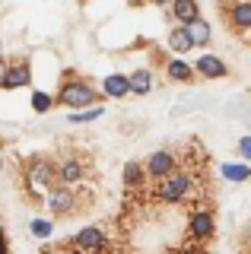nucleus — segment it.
I'll use <instances>...</instances> for the list:
<instances>
[{
  "instance_id": "obj_1",
  "label": "nucleus",
  "mask_w": 251,
  "mask_h": 254,
  "mask_svg": "<svg viewBox=\"0 0 251 254\" xmlns=\"http://www.w3.org/2000/svg\"><path fill=\"white\" fill-rule=\"evenodd\" d=\"M58 102L67 105L70 111H83V108H96L99 92L92 89L89 83H83V79H67V83L61 86V92H58Z\"/></svg>"
},
{
  "instance_id": "obj_2",
  "label": "nucleus",
  "mask_w": 251,
  "mask_h": 254,
  "mask_svg": "<svg viewBox=\"0 0 251 254\" xmlns=\"http://www.w3.org/2000/svg\"><path fill=\"white\" fill-rule=\"evenodd\" d=\"M194 188V175L191 172H172L169 178L159 181V188H156V197H159L162 203H182L188 194H191Z\"/></svg>"
},
{
  "instance_id": "obj_3",
  "label": "nucleus",
  "mask_w": 251,
  "mask_h": 254,
  "mask_svg": "<svg viewBox=\"0 0 251 254\" xmlns=\"http://www.w3.org/2000/svg\"><path fill=\"white\" fill-rule=\"evenodd\" d=\"M26 181H29V188H35V190L54 188V181H61L58 178V165H54L51 159H45V156L29 159L26 162Z\"/></svg>"
},
{
  "instance_id": "obj_4",
  "label": "nucleus",
  "mask_w": 251,
  "mask_h": 254,
  "mask_svg": "<svg viewBox=\"0 0 251 254\" xmlns=\"http://www.w3.org/2000/svg\"><path fill=\"white\" fill-rule=\"evenodd\" d=\"M45 206H48L54 216H70V213L80 206V200H76V194L70 190V185H54V188H48V194H45Z\"/></svg>"
},
{
  "instance_id": "obj_5",
  "label": "nucleus",
  "mask_w": 251,
  "mask_h": 254,
  "mask_svg": "<svg viewBox=\"0 0 251 254\" xmlns=\"http://www.w3.org/2000/svg\"><path fill=\"white\" fill-rule=\"evenodd\" d=\"M216 232V219L210 210H197L191 219H188V235L194 238V242H207V238H213Z\"/></svg>"
},
{
  "instance_id": "obj_6",
  "label": "nucleus",
  "mask_w": 251,
  "mask_h": 254,
  "mask_svg": "<svg viewBox=\"0 0 251 254\" xmlns=\"http://www.w3.org/2000/svg\"><path fill=\"white\" fill-rule=\"evenodd\" d=\"M175 153H169V149H156V153H150V159H146V172H150V178H169L172 172H175Z\"/></svg>"
},
{
  "instance_id": "obj_7",
  "label": "nucleus",
  "mask_w": 251,
  "mask_h": 254,
  "mask_svg": "<svg viewBox=\"0 0 251 254\" xmlns=\"http://www.w3.org/2000/svg\"><path fill=\"white\" fill-rule=\"evenodd\" d=\"M73 245H76V248H83V251L102 254V248H105V229L86 226V229H80V232L73 235Z\"/></svg>"
},
{
  "instance_id": "obj_8",
  "label": "nucleus",
  "mask_w": 251,
  "mask_h": 254,
  "mask_svg": "<svg viewBox=\"0 0 251 254\" xmlns=\"http://www.w3.org/2000/svg\"><path fill=\"white\" fill-rule=\"evenodd\" d=\"M29 79H32V67L26 61H19V64H10V70H6L0 86L3 89H22V86H29Z\"/></svg>"
},
{
  "instance_id": "obj_9",
  "label": "nucleus",
  "mask_w": 251,
  "mask_h": 254,
  "mask_svg": "<svg viewBox=\"0 0 251 254\" xmlns=\"http://www.w3.org/2000/svg\"><path fill=\"white\" fill-rule=\"evenodd\" d=\"M102 95H108V99H124V95H130V76L108 73L102 79Z\"/></svg>"
},
{
  "instance_id": "obj_10",
  "label": "nucleus",
  "mask_w": 251,
  "mask_h": 254,
  "mask_svg": "<svg viewBox=\"0 0 251 254\" xmlns=\"http://www.w3.org/2000/svg\"><path fill=\"white\" fill-rule=\"evenodd\" d=\"M172 19H175L178 26H191L194 19H200L197 0H172Z\"/></svg>"
},
{
  "instance_id": "obj_11",
  "label": "nucleus",
  "mask_w": 251,
  "mask_h": 254,
  "mask_svg": "<svg viewBox=\"0 0 251 254\" xmlns=\"http://www.w3.org/2000/svg\"><path fill=\"white\" fill-rule=\"evenodd\" d=\"M229 29L248 32L251 29V0H235L229 10Z\"/></svg>"
},
{
  "instance_id": "obj_12",
  "label": "nucleus",
  "mask_w": 251,
  "mask_h": 254,
  "mask_svg": "<svg viewBox=\"0 0 251 254\" xmlns=\"http://www.w3.org/2000/svg\"><path fill=\"white\" fill-rule=\"evenodd\" d=\"M194 67H197V73L207 76V79H223V76H229V67H226V64L219 61L216 54H203V58L194 64Z\"/></svg>"
},
{
  "instance_id": "obj_13",
  "label": "nucleus",
  "mask_w": 251,
  "mask_h": 254,
  "mask_svg": "<svg viewBox=\"0 0 251 254\" xmlns=\"http://www.w3.org/2000/svg\"><path fill=\"white\" fill-rule=\"evenodd\" d=\"M58 178H61V185H76V181L86 178V165L80 159H64L58 165Z\"/></svg>"
},
{
  "instance_id": "obj_14",
  "label": "nucleus",
  "mask_w": 251,
  "mask_h": 254,
  "mask_svg": "<svg viewBox=\"0 0 251 254\" xmlns=\"http://www.w3.org/2000/svg\"><path fill=\"white\" fill-rule=\"evenodd\" d=\"M146 178H150L146 165H140V162H127V165H124V188H127V190H140L146 185Z\"/></svg>"
},
{
  "instance_id": "obj_15",
  "label": "nucleus",
  "mask_w": 251,
  "mask_h": 254,
  "mask_svg": "<svg viewBox=\"0 0 251 254\" xmlns=\"http://www.w3.org/2000/svg\"><path fill=\"white\" fill-rule=\"evenodd\" d=\"M166 73H169V79H175V83H191L194 73H197V67H191V64H185L182 58H175V61L166 64Z\"/></svg>"
},
{
  "instance_id": "obj_16",
  "label": "nucleus",
  "mask_w": 251,
  "mask_h": 254,
  "mask_svg": "<svg viewBox=\"0 0 251 254\" xmlns=\"http://www.w3.org/2000/svg\"><path fill=\"white\" fill-rule=\"evenodd\" d=\"M169 48L175 54L191 51V48H194V38H191V32H188V26H175V29L169 32Z\"/></svg>"
},
{
  "instance_id": "obj_17",
  "label": "nucleus",
  "mask_w": 251,
  "mask_h": 254,
  "mask_svg": "<svg viewBox=\"0 0 251 254\" xmlns=\"http://www.w3.org/2000/svg\"><path fill=\"white\" fill-rule=\"evenodd\" d=\"M150 89H153V73L150 70H134V73H130V92L146 95Z\"/></svg>"
},
{
  "instance_id": "obj_18",
  "label": "nucleus",
  "mask_w": 251,
  "mask_h": 254,
  "mask_svg": "<svg viewBox=\"0 0 251 254\" xmlns=\"http://www.w3.org/2000/svg\"><path fill=\"white\" fill-rule=\"evenodd\" d=\"M188 32H191L194 45H210V38H213V32H210V26H207V19H194L191 26H188Z\"/></svg>"
},
{
  "instance_id": "obj_19",
  "label": "nucleus",
  "mask_w": 251,
  "mask_h": 254,
  "mask_svg": "<svg viewBox=\"0 0 251 254\" xmlns=\"http://www.w3.org/2000/svg\"><path fill=\"white\" fill-rule=\"evenodd\" d=\"M223 178H229V181H235V185H242V181L251 178V169H248V165H232V162H226V165H223Z\"/></svg>"
},
{
  "instance_id": "obj_20",
  "label": "nucleus",
  "mask_w": 251,
  "mask_h": 254,
  "mask_svg": "<svg viewBox=\"0 0 251 254\" xmlns=\"http://www.w3.org/2000/svg\"><path fill=\"white\" fill-rule=\"evenodd\" d=\"M54 99L48 92H32V111H38V115H45V111H51Z\"/></svg>"
},
{
  "instance_id": "obj_21",
  "label": "nucleus",
  "mask_w": 251,
  "mask_h": 254,
  "mask_svg": "<svg viewBox=\"0 0 251 254\" xmlns=\"http://www.w3.org/2000/svg\"><path fill=\"white\" fill-rule=\"evenodd\" d=\"M96 118H102V108H99V105H96V108L73 111V115H70V121H73V124H86V121H96Z\"/></svg>"
},
{
  "instance_id": "obj_22",
  "label": "nucleus",
  "mask_w": 251,
  "mask_h": 254,
  "mask_svg": "<svg viewBox=\"0 0 251 254\" xmlns=\"http://www.w3.org/2000/svg\"><path fill=\"white\" fill-rule=\"evenodd\" d=\"M51 229H54V226H51L48 219H32V235H35V238H48Z\"/></svg>"
},
{
  "instance_id": "obj_23",
  "label": "nucleus",
  "mask_w": 251,
  "mask_h": 254,
  "mask_svg": "<svg viewBox=\"0 0 251 254\" xmlns=\"http://www.w3.org/2000/svg\"><path fill=\"white\" fill-rule=\"evenodd\" d=\"M239 153L245 156V159H251V137H242L239 140Z\"/></svg>"
},
{
  "instance_id": "obj_24",
  "label": "nucleus",
  "mask_w": 251,
  "mask_h": 254,
  "mask_svg": "<svg viewBox=\"0 0 251 254\" xmlns=\"http://www.w3.org/2000/svg\"><path fill=\"white\" fill-rule=\"evenodd\" d=\"M0 254H10V245H6V235H3V226H0Z\"/></svg>"
},
{
  "instance_id": "obj_25",
  "label": "nucleus",
  "mask_w": 251,
  "mask_h": 254,
  "mask_svg": "<svg viewBox=\"0 0 251 254\" xmlns=\"http://www.w3.org/2000/svg\"><path fill=\"white\" fill-rule=\"evenodd\" d=\"M172 254H207L203 248H182V251H172Z\"/></svg>"
},
{
  "instance_id": "obj_26",
  "label": "nucleus",
  "mask_w": 251,
  "mask_h": 254,
  "mask_svg": "<svg viewBox=\"0 0 251 254\" xmlns=\"http://www.w3.org/2000/svg\"><path fill=\"white\" fill-rule=\"evenodd\" d=\"M6 70H10V64L3 61V54H0V83H3V76H6Z\"/></svg>"
},
{
  "instance_id": "obj_27",
  "label": "nucleus",
  "mask_w": 251,
  "mask_h": 254,
  "mask_svg": "<svg viewBox=\"0 0 251 254\" xmlns=\"http://www.w3.org/2000/svg\"><path fill=\"white\" fill-rule=\"evenodd\" d=\"M150 3H156V6H172V0H150Z\"/></svg>"
},
{
  "instance_id": "obj_28",
  "label": "nucleus",
  "mask_w": 251,
  "mask_h": 254,
  "mask_svg": "<svg viewBox=\"0 0 251 254\" xmlns=\"http://www.w3.org/2000/svg\"><path fill=\"white\" fill-rule=\"evenodd\" d=\"M245 242L251 245V222H248V226H245Z\"/></svg>"
},
{
  "instance_id": "obj_29",
  "label": "nucleus",
  "mask_w": 251,
  "mask_h": 254,
  "mask_svg": "<svg viewBox=\"0 0 251 254\" xmlns=\"http://www.w3.org/2000/svg\"><path fill=\"white\" fill-rule=\"evenodd\" d=\"M0 172H3V156H0Z\"/></svg>"
},
{
  "instance_id": "obj_30",
  "label": "nucleus",
  "mask_w": 251,
  "mask_h": 254,
  "mask_svg": "<svg viewBox=\"0 0 251 254\" xmlns=\"http://www.w3.org/2000/svg\"><path fill=\"white\" fill-rule=\"evenodd\" d=\"M0 51H3V42H0Z\"/></svg>"
}]
</instances>
